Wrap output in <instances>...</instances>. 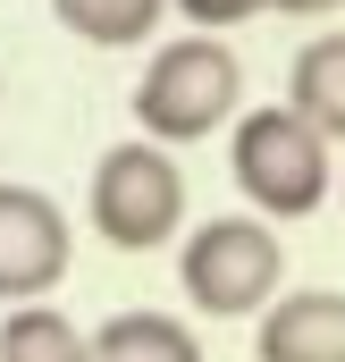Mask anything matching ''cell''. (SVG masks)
Listing matches in <instances>:
<instances>
[{"instance_id":"1","label":"cell","mask_w":345,"mask_h":362,"mask_svg":"<svg viewBox=\"0 0 345 362\" xmlns=\"http://www.w3.org/2000/svg\"><path fill=\"white\" fill-rule=\"evenodd\" d=\"M228 177L253 219H312L337 194V144H320L286 101H261L228 127Z\"/></svg>"},{"instance_id":"2","label":"cell","mask_w":345,"mask_h":362,"mask_svg":"<svg viewBox=\"0 0 345 362\" xmlns=\"http://www.w3.org/2000/svg\"><path fill=\"white\" fill-rule=\"evenodd\" d=\"M135 127H144V144H202V135H219L228 118H245L236 101H245V68H236V51L219 42V34H177L160 42L152 59H144V76H135Z\"/></svg>"},{"instance_id":"3","label":"cell","mask_w":345,"mask_h":362,"mask_svg":"<svg viewBox=\"0 0 345 362\" xmlns=\"http://www.w3.org/2000/svg\"><path fill=\"white\" fill-rule=\"evenodd\" d=\"M177 286L202 320H261L278 295H286V253H278V228L253 211H219L202 228H185L177 245Z\"/></svg>"},{"instance_id":"4","label":"cell","mask_w":345,"mask_h":362,"mask_svg":"<svg viewBox=\"0 0 345 362\" xmlns=\"http://www.w3.org/2000/svg\"><path fill=\"white\" fill-rule=\"evenodd\" d=\"M93 236L118 245V253H160V245H185V169H177L160 144H110L93 160Z\"/></svg>"},{"instance_id":"5","label":"cell","mask_w":345,"mask_h":362,"mask_svg":"<svg viewBox=\"0 0 345 362\" xmlns=\"http://www.w3.org/2000/svg\"><path fill=\"white\" fill-rule=\"evenodd\" d=\"M76 262V228L42 185H8L0 177V303H42Z\"/></svg>"},{"instance_id":"6","label":"cell","mask_w":345,"mask_h":362,"mask_svg":"<svg viewBox=\"0 0 345 362\" xmlns=\"http://www.w3.org/2000/svg\"><path fill=\"white\" fill-rule=\"evenodd\" d=\"M261 362H345V295L337 286H295L253 320Z\"/></svg>"},{"instance_id":"7","label":"cell","mask_w":345,"mask_h":362,"mask_svg":"<svg viewBox=\"0 0 345 362\" xmlns=\"http://www.w3.org/2000/svg\"><path fill=\"white\" fill-rule=\"evenodd\" d=\"M286 110L320 135V144H345V25L337 34H312L286 68Z\"/></svg>"},{"instance_id":"8","label":"cell","mask_w":345,"mask_h":362,"mask_svg":"<svg viewBox=\"0 0 345 362\" xmlns=\"http://www.w3.org/2000/svg\"><path fill=\"white\" fill-rule=\"evenodd\" d=\"M93 362H202V337L169 312H110L93 329Z\"/></svg>"},{"instance_id":"9","label":"cell","mask_w":345,"mask_h":362,"mask_svg":"<svg viewBox=\"0 0 345 362\" xmlns=\"http://www.w3.org/2000/svg\"><path fill=\"white\" fill-rule=\"evenodd\" d=\"M0 362H93V337L59 303H17L0 320Z\"/></svg>"},{"instance_id":"10","label":"cell","mask_w":345,"mask_h":362,"mask_svg":"<svg viewBox=\"0 0 345 362\" xmlns=\"http://www.w3.org/2000/svg\"><path fill=\"white\" fill-rule=\"evenodd\" d=\"M160 8H169V0H51V17H59L76 42H93V51H135V42H152Z\"/></svg>"},{"instance_id":"11","label":"cell","mask_w":345,"mask_h":362,"mask_svg":"<svg viewBox=\"0 0 345 362\" xmlns=\"http://www.w3.org/2000/svg\"><path fill=\"white\" fill-rule=\"evenodd\" d=\"M185 25H202V34H219V25H245V17H261L269 0H169Z\"/></svg>"},{"instance_id":"12","label":"cell","mask_w":345,"mask_h":362,"mask_svg":"<svg viewBox=\"0 0 345 362\" xmlns=\"http://www.w3.org/2000/svg\"><path fill=\"white\" fill-rule=\"evenodd\" d=\"M269 8H278V17H337L345 0H269Z\"/></svg>"},{"instance_id":"13","label":"cell","mask_w":345,"mask_h":362,"mask_svg":"<svg viewBox=\"0 0 345 362\" xmlns=\"http://www.w3.org/2000/svg\"><path fill=\"white\" fill-rule=\"evenodd\" d=\"M337 202H345V160H337Z\"/></svg>"}]
</instances>
